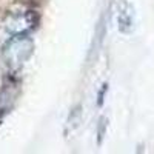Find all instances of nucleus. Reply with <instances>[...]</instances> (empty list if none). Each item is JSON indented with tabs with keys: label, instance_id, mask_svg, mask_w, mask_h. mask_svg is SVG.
Here are the masks:
<instances>
[{
	"label": "nucleus",
	"instance_id": "nucleus-1",
	"mask_svg": "<svg viewBox=\"0 0 154 154\" xmlns=\"http://www.w3.org/2000/svg\"><path fill=\"white\" fill-rule=\"evenodd\" d=\"M31 53H32V42L23 34L16 35V37H11L6 45L5 60L11 69H19L29 59Z\"/></svg>",
	"mask_w": 154,
	"mask_h": 154
},
{
	"label": "nucleus",
	"instance_id": "nucleus-2",
	"mask_svg": "<svg viewBox=\"0 0 154 154\" xmlns=\"http://www.w3.org/2000/svg\"><path fill=\"white\" fill-rule=\"evenodd\" d=\"M34 25V17L31 12H25V14H16L6 20L5 23V34L8 35V38L16 37V35H22L28 29L32 28Z\"/></svg>",
	"mask_w": 154,
	"mask_h": 154
}]
</instances>
